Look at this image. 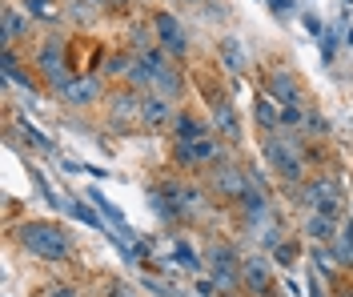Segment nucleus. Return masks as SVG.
<instances>
[{
	"instance_id": "27",
	"label": "nucleus",
	"mask_w": 353,
	"mask_h": 297,
	"mask_svg": "<svg viewBox=\"0 0 353 297\" xmlns=\"http://www.w3.org/2000/svg\"><path fill=\"white\" fill-rule=\"evenodd\" d=\"M21 137L32 145V149H41V153H52V141L44 137L41 129H32V125H21Z\"/></svg>"
},
{
	"instance_id": "7",
	"label": "nucleus",
	"mask_w": 353,
	"mask_h": 297,
	"mask_svg": "<svg viewBox=\"0 0 353 297\" xmlns=\"http://www.w3.org/2000/svg\"><path fill=\"white\" fill-rule=\"evenodd\" d=\"M153 41L173 61H185L189 57V32H185V24L176 21L173 12H157L153 17Z\"/></svg>"
},
{
	"instance_id": "22",
	"label": "nucleus",
	"mask_w": 353,
	"mask_h": 297,
	"mask_svg": "<svg viewBox=\"0 0 353 297\" xmlns=\"http://www.w3.org/2000/svg\"><path fill=\"white\" fill-rule=\"evenodd\" d=\"M169 253H173V265L185 269V274H201V269H205V253H197L185 237H176L173 245H169Z\"/></svg>"
},
{
	"instance_id": "1",
	"label": "nucleus",
	"mask_w": 353,
	"mask_h": 297,
	"mask_svg": "<svg viewBox=\"0 0 353 297\" xmlns=\"http://www.w3.org/2000/svg\"><path fill=\"white\" fill-rule=\"evenodd\" d=\"M265 161L269 169L289 185L305 181V145H301V133L297 129H277L265 137Z\"/></svg>"
},
{
	"instance_id": "12",
	"label": "nucleus",
	"mask_w": 353,
	"mask_h": 297,
	"mask_svg": "<svg viewBox=\"0 0 353 297\" xmlns=\"http://www.w3.org/2000/svg\"><path fill=\"white\" fill-rule=\"evenodd\" d=\"M265 89L269 96L277 101V105H305V89H301V81L293 76V69H269L265 72Z\"/></svg>"
},
{
	"instance_id": "10",
	"label": "nucleus",
	"mask_w": 353,
	"mask_h": 297,
	"mask_svg": "<svg viewBox=\"0 0 353 297\" xmlns=\"http://www.w3.org/2000/svg\"><path fill=\"white\" fill-rule=\"evenodd\" d=\"M241 289L253 297L273 294V265L265 261L261 253H245L241 257Z\"/></svg>"
},
{
	"instance_id": "14",
	"label": "nucleus",
	"mask_w": 353,
	"mask_h": 297,
	"mask_svg": "<svg viewBox=\"0 0 353 297\" xmlns=\"http://www.w3.org/2000/svg\"><path fill=\"white\" fill-rule=\"evenodd\" d=\"M28 28H32V17L21 12L17 4H4V12H0V45L17 48V41H28Z\"/></svg>"
},
{
	"instance_id": "28",
	"label": "nucleus",
	"mask_w": 353,
	"mask_h": 297,
	"mask_svg": "<svg viewBox=\"0 0 353 297\" xmlns=\"http://www.w3.org/2000/svg\"><path fill=\"white\" fill-rule=\"evenodd\" d=\"M41 297H81L77 294V285H68V281H61V285H48Z\"/></svg>"
},
{
	"instance_id": "5",
	"label": "nucleus",
	"mask_w": 353,
	"mask_h": 297,
	"mask_svg": "<svg viewBox=\"0 0 353 297\" xmlns=\"http://www.w3.org/2000/svg\"><path fill=\"white\" fill-rule=\"evenodd\" d=\"M165 197H169V205L176 209V217L181 221H193V217H201L205 209H209V201H205V189L193 181H181V177H169V181L157 185Z\"/></svg>"
},
{
	"instance_id": "33",
	"label": "nucleus",
	"mask_w": 353,
	"mask_h": 297,
	"mask_svg": "<svg viewBox=\"0 0 353 297\" xmlns=\"http://www.w3.org/2000/svg\"><path fill=\"white\" fill-rule=\"evenodd\" d=\"M109 294H112V297H137V289H132V285H125V281H112Z\"/></svg>"
},
{
	"instance_id": "6",
	"label": "nucleus",
	"mask_w": 353,
	"mask_h": 297,
	"mask_svg": "<svg viewBox=\"0 0 353 297\" xmlns=\"http://www.w3.org/2000/svg\"><path fill=\"white\" fill-rule=\"evenodd\" d=\"M209 189H213V197L229 201V205H237L241 193L249 189V169L237 165V161H217V165L209 169Z\"/></svg>"
},
{
	"instance_id": "25",
	"label": "nucleus",
	"mask_w": 353,
	"mask_h": 297,
	"mask_svg": "<svg viewBox=\"0 0 353 297\" xmlns=\"http://www.w3.org/2000/svg\"><path fill=\"white\" fill-rule=\"evenodd\" d=\"M221 61H225L229 72L245 69V52H241V41H237V37H225V41H221Z\"/></svg>"
},
{
	"instance_id": "8",
	"label": "nucleus",
	"mask_w": 353,
	"mask_h": 297,
	"mask_svg": "<svg viewBox=\"0 0 353 297\" xmlns=\"http://www.w3.org/2000/svg\"><path fill=\"white\" fill-rule=\"evenodd\" d=\"M221 157H225V145H221L217 133H205L193 145H173V161L185 169H205V165H217Z\"/></svg>"
},
{
	"instance_id": "31",
	"label": "nucleus",
	"mask_w": 353,
	"mask_h": 297,
	"mask_svg": "<svg viewBox=\"0 0 353 297\" xmlns=\"http://www.w3.org/2000/svg\"><path fill=\"white\" fill-rule=\"evenodd\" d=\"M269 12L273 17H289L293 12V0H269Z\"/></svg>"
},
{
	"instance_id": "3",
	"label": "nucleus",
	"mask_w": 353,
	"mask_h": 297,
	"mask_svg": "<svg viewBox=\"0 0 353 297\" xmlns=\"http://www.w3.org/2000/svg\"><path fill=\"white\" fill-rule=\"evenodd\" d=\"M32 72L41 76L48 89L57 92H65V85L77 76V72L68 69V61H65V41L61 37H44L41 45H37V52H32Z\"/></svg>"
},
{
	"instance_id": "4",
	"label": "nucleus",
	"mask_w": 353,
	"mask_h": 297,
	"mask_svg": "<svg viewBox=\"0 0 353 297\" xmlns=\"http://www.w3.org/2000/svg\"><path fill=\"white\" fill-rule=\"evenodd\" d=\"M205 269H209V281L217 289H225V294L241 289V257H237V249L229 241H213L205 249Z\"/></svg>"
},
{
	"instance_id": "19",
	"label": "nucleus",
	"mask_w": 353,
	"mask_h": 297,
	"mask_svg": "<svg viewBox=\"0 0 353 297\" xmlns=\"http://www.w3.org/2000/svg\"><path fill=\"white\" fill-rule=\"evenodd\" d=\"M57 209H65L68 217H77V221H81V225L97 229V233H109V221H105V217H101V213H97V209L81 205V201H77V197H65V193H61V201H57Z\"/></svg>"
},
{
	"instance_id": "34",
	"label": "nucleus",
	"mask_w": 353,
	"mask_h": 297,
	"mask_svg": "<svg viewBox=\"0 0 353 297\" xmlns=\"http://www.w3.org/2000/svg\"><path fill=\"white\" fill-rule=\"evenodd\" d=\"M92 4H97V8H109V0H92Z\"/></svg>"
},
{
	"instance_id": "26",
	"label": "nucleus",
	"mask_w": 353,
	"mask_h": 297,
	"mask_svg": "<svg viewBox=\"0 0 353 297\" xmlns=\"http://www.w3.org/2000/svg\"><path fill=\"white\" fill-rule=\"evenodd\" d=\"M24 12H28L32 21L61 24V12H57V4H52V0H24Z\"/></svg>"
},
{
	"instance_id": "13",
	"label": "nucleus",
	"mask_w": 353,
	"mask_h": 297,
	"mask_svg": "<svg viewBox=\"0 0 353 297\" xmlns=\"http://www.w3.org/2000/svg\"><path fill=\"white\" fill-rule=\"evenodd\" d=\"M173 121H176L173 96H165V92H145L141 96V125L145 129H165Z\"/></svg>"
},
{
	"instance_id": "32",
	"label": "nucleus",
	"mask_w": 353,
	"mask_h": 297,
	"mask_svg": "<svg viewBox=\"0 0 353 297\" xmlns=\"http://www.w3.org/2000/svg\"><path fill=\"white\" fill-rule=\"evenodd\" d=\"M88 8H92V0H77L68 17H72V21H88Z\"/></svg>"
},
{
	"instance_id": "23",
	"label": "nucleus",
	"mask_w": 353,
	"mask_h": 297,
	"mask_svg": "<svg viewBox=\"0 0 353 297\" xmlns=\"http://www.w3.org/2000/svg\"><path fill=\"white\" fill-rule=\"evenodd\" d=\"M253 116H257V125H261L265 133H277L281 129V105L265 92V96H253Z\"/></svg>"
},
{
	"instance_id": "21",
	"label": "nucleus",
	"mask_w": 353,
	"mask_h": 297,
	"mask_svg": "<svg viewBox=\"0 0 353 297\" xmlns=\"http://www.w3.org/2000/svg\"><path fill=\"white\" fill-rule=\"evenodd\" d=\"M213 125H217V133L225 141H241V121H237L233 105H229L225 96H217V101H213Z\"/></svg>"
},
{
	"instance_id": "30",
	"label": "nucleus",
	"mask_w": 353,
	"mask_h": 297,
	"mask_svg": "<svg viewBox=\"0 0 353 297\" xmlns=\"http://www.w3.org/2000/svg\"><path fill=\"white\" fill-rule=\"evenodd\" d=\"M293 257H297V249H293V245H285V241H281V245L273 249V261H277V265H289Z\"/></svg>"
},
{
	"instance_id": "15",
	"label": "nucleus",
	"mask_w": 353,
	"mask_h": 297,
	"mask_svg": "<svg viewBox=\"0 0 353 297\" xmlns=\"http://www.w3.org/2000/svg\"><path fill=\"white\" fill-rule=\"evenodd\" d=\"M237 213L245 217V225H257V221H265L273 209H269V193H265V185H253L249 181V189L241 193V201H237Z\"/></svg>"
},
{
	"instance_id": "20",
	"label": "nucleus",
	"mask_w": 353,
	"mask_h": 297,
	"mask_svg": "<svg viewBox=\"0 0 353 297\" xmlns=\"http://www.w3.org/2000/svg\"><path fill=\"white\" fill-rule=\"evenodd\" d=\"M205 133H213L201 116H193V113H176V121H173V145H193V141H201Z\"/></svg>"
},
{
	"instance_id": "11",
	"label": "nucleus",
	"mask_w": 353,
	"mask_h": 297,
	"mask_svg": "<svg viewBox=\"0 0 353 297\" xmlns=\"http://www.w3.org/2000/svg\"><path fill=\"white\" fill-rule=\"evenodd\" d=\"M101 96H105V85H101V76H92V72H77L65 85V92H61V101H65L68 109H92Z\"/></svg>"
},
{
	"instance_id": "39",
	"label": "nucleus",
	"mask_w": 353,
	"mask_h": 297,
	"mask_svg": "<svg viewBox=\"0 0 353 297\" xmlns=\"http://www.w3.org/2000/svg\"><path fill=\"white\" fill-rule=\"evenodd\" d=\"M193 4H201V0H193Z\"/></svg>"
},
{
	"instance_id": "24",
	"label": "nucleus",
	"mask_w": 353,
	"mask_h": 297,
	"mask_svg": "<svg viewBox=\"0 0 353 297\" xmlns=\"http://www.w3.org/2000/svg\"><path fill=\"white\" fill-rule=\"evenodd\" d=\"M333 257H337V265H350L353 269V225L337 229V237H333Z\"/></svg>"
},
{
	"instance_id": "2",
	"label": "nucleus",
	"mask_w": 353,
	"mask_h": 297,
	"mask_svg": "<svg viewBox=\"0 0 353 297\" xmlns=\"http://www.w3.org/2000/svg\"><path fill=\"white\" fill-rule=\"evenodd\" d=\"M17 245L41 261H65L72 253V237L65 225H52V221H24L17 225Z\"/></svg>"
},
{
	"instance_id": "9",
	"label": "nucleus",
	"mask_w": 353,
	"mask_h": 297,
	"mask_svg": "<svg viewBox=\"0 0 353 297\" xmlns=\"http://www.w3.org/2000/svg\"><path fill=\"white\" fill-rule=\"evenodd\" d=\"M301 205L309 209V213H337V205H341V185L333 181V177H309L305 185H301Z\"/></svg>"
},
{
	"instance_id": "16",
	"label": "nucleus",
	"mask_w": 353,
	"mask_h": 297,
	"mask_svg": "<svg viewBox=\"0 0 353 297\" xmlns=\"http://www.w3.org/2000/svg\"><path fill=\"white\" fill-rule=\"evenodd\" d=\"M109 121H112V129L141 121V96H137V92H129V89L112 92V96H109Z\"/></svg>"
},
{
	"instance_id": "38",
	"label": "nucleus",
	"mask_w": 353,
	"mask_h": 297,
	"mask_svg": "<svg viewBox=\"0 0 353 297\" xmlns=\"http://www.w3.org/2000/svg\"><path fill=\"white\" fill-rule=\"evenodd\" d=\"M345 4H353V0H345Z\"/></svg>"
},
{
	"instance_id": "36",
	"label": "nucleus",
	"mask_w": 353,
	"mask_h": 297,
	"mask_svg": "<svg viewBox=\"0 0 353 297\" xmlns=\"http://www.w3.org/2000/svg\"><path fill=\"white\" fill-rule=\"evenodd\" d=\"M341 297H353V289H341Z\"/></svg>"
},
{
	"instance_id": "17",
	"label": "nucleus",
	"mask_w": 353,
	"mask_h": 297,
	"mask_svg": "<svg viewBox=\"0 0 353 297\" xmlns=\"http://www.w3.org/2000/svg\"><path fill=\"white\" fill-rule=\"evenodd\" d=\"M88 201H97V209L105 213V221H109V225L117 229V233H125V241H129V245H137V233L129 229V221H125V213H121V209L112 205V201L105 197V193H101V189H88Z\"/></svg>"
},
{
	"instance_id": "35",
	"label": "nucleus",
	"mask_w": 353,
	"mask_h": 297,
	"mask_svg": "<svg viewBox=\"0 0 353 297\" xmlns=\"http://www.w3.org/2000/svg\"><path fill=\"white\" fill-rule=\"evenodd\" d=\"M345 45H353V28H350V32H345Z\"/></svg>"
},
{
	"instance_id": "18",
	"label": "nucleus",
	"mask_w": 353,
	"mask_h": 297,
	"mask_svg": "<svg viewBox=\"0 0 353 297\" xmlns=\"http://www.w3.org/2000/svg\"><path fill=\"white\" fill-rule=\"evenodd\" d=\"M301 233H305L313 245H333V237H337V221H333L330 213H309L305 225H301Z\"/></svg>"
},
{
	"instance_id": "29",
	"label": "nucleus",
	"mask_w": 353,
	"mask_h": 297,
	"mask_svg": "<svg viewBox=\"0 0 353 297\" xmlns=\"http://www.w3.org/2000/svg\"><path fill=\"white\" fill-rule=\"evenodd\" d=\"M301 21H305V32H309V37H325V24H321V17H317V12H305Z\"/></svg>"
},
{
	"instance_id": "37",
	"label": "nucleus",
	"mask_w": 353,
	"mask_h": 297,
	"mask_svg": "<svg viewBox=\"0 0 353 297\" xmlns=\"http://www.w3.org/2000/svg\"><path fill=\"white\" fill-rule=\"evenodd\" d=\"M109 4H125V0H109Z\"/></svg>"
}]
</instances>
